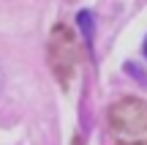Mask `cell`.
<instances>
[{
    "label": "cell",
    "instance_id": "1",
    "mask_svg": "<svg viewBox=\"0 0 147 145\" xmlns=\"http://www.w3.org/2000/svg\"><path fill=\"white\" fill-rule=\"evenodd\" d=\"M109 131L120 145H147V101L117 99L109 107Z\"/></svg>",
    "mask_w": 147,
    "mask_h": 145
},
{
    "label": "cell",
    "instance_id": "2",
    "mask_svg": "<svg viewBox=\"0 0 147 145\" xmlns=\"http://www.w3.org/2000/svg\"><path fill=\"white\" fill-rule=\"evenodd\" d=\"M49 69H52V74L57 77V82L63 88L71 85L74 80V71H76V38H74L71 27L65 25H55L52 27V36H49Z\"/></svg>",
    "mask_w": 147,
    "mask_h": 145
},
{
    "label": "cell",
    "instance_id": "3",
    "mask_svg": "<svg viewBox=\"0 0 147 145\" xmlns=\"http://www.w3.org/2000/svg\"><path fill=\"white\" fill-rule=\"evenodd\" d=\"M76 22H79V27H82V33H84V41H87V47H93V33H95L93 14H90V11H79V14H76Z\"/></svg>",
    "mask_w": 147,
    "mask_h": 145
},
{
    "label": "cell",
    "instance_id": "4",
    "mask_svg": "<svg viewBox=\"0 0 147 145\" xmlns=\"http://www.w3.org/2000/svg\"><path fill=\"white\" fill-rule=\"evenodd\" d=\"M144 55H147V38H144Z\"/></svg>",
    "mask_w": 147,
    "mask_h": 145
}]
</instances>
